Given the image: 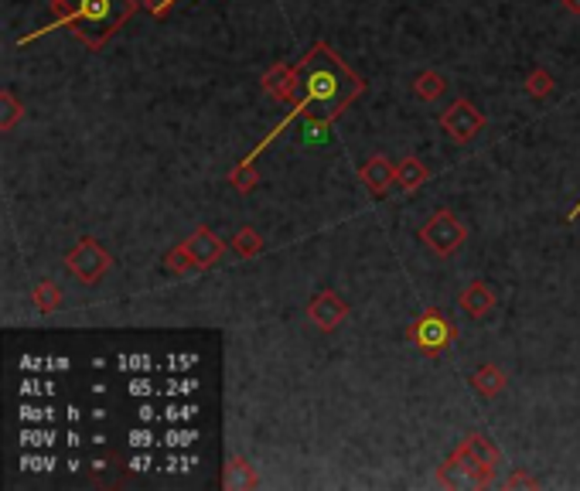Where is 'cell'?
<instances>
[{"instance_id":"6da1fadb","label":"cell","mask_w":580,"mask_h":491,"mask_svg":"<svg viewBox=\"0 0 580 491\" xmlns=\"http://www.w3.org/2000/svg\"><path fill=\"white\" fill-rule=\"evenodd\" d=\"M366 89V83L355 75V72L345 69V62H341L325 42H318L304 55L300 62V96L290 103V113L283 116L277 127L270 130L263 141L256 143L250 154L242 157L246 164H253L256 157L267 151L270 143L280 137L283 130L290 127L298 116H321V120H335L349 103H352L359 93Z\"/></svg>"},{"instance_id":"7a4b0ae2","label":"cell","mask_w":580,"mask_h":491,"mask_svg":"<svg viewBox=\"0 0 580 491\" xmlns=\"http://www.w3.org/2000/svg\"><path fill=\"white\" fill-rule=\"evenodd\" d=\"M52 11H55V25L34 31L31 38L48 34L55 28H72V34L85 48L96 52L127 25V17L137 11V0H52ZM31 38H25L21 44H28Z\"/></svg>"},{"instance_id":"3957f363","label":"cell","mask_w":580,"mask_h":491,"mask_svg":"<svg viewBox=\"0 0 580 491\" xmlns=\"http://www.w3.org/2000/svg\"><path fill=\"white\" fill-rule=\"evenodd\" d=\"M420 239L427 242V250H434L437 256H454L461 246H465L467 239V225L454 215L451 209H440L434 211L430 219L424 222V229H420Z\"/></svg>"},{"instance_id":"277c9868","label":"cell","mask_w":580,"mask_h":491,"mask_svg":"<svg viewBox=\"0 0 580 491\" xmlns=\"http://www.w3.org/2000/svg\"><path fill=\"white\" fill-rule=\"evenodd\" d=\"M65 267H69V273L79 283L93 287V283H100L103 277L110 273V267H113V256L106 253L96 239L85 236L69 250V256H65Z\"/></svg>"},{"instance_id":"5b68a950","label":"cell","mask_w":580,"mask_h":491,"mask_svg":"<svg viewBox=\"0 0 580 491\" xmlns=\"http://www.w3.org/2000/svg\"><path fill=\"white\" fill-rule=\"evenodd\" d=\"M407 338H410V341L420 351L437 355V351H444L454 341V338H457V331H454V324L447 321V318H444L437 308H427L424 314H420V318L410 324Z\"/></svg>"},{"instance_id":"8992f818","label":"cell","mask_w":580,"mask_h":491,"mask_svg":"<svg viewBox=\"0 0 580 491\" xmlns=\"http://www.w3.org/2000/svg\"><path fill=\"white\" fill-rule=\"evenodd\" d=\"M481 127H485V116H481V113L475 110V103H467V99H454L451 106L440 113V130H444L454 143H467Z\"/></svg>"},{"instance_id":"52a82bcc","label":"cell","mask_w":580,"mask_h":491,"mask_svg":"<svg viewBox=\"0 0 580 491\" xmlns=\"http://www.w3.org/2000/svg\"><path fill=\"white\" fill-rule=\"evenodd\" d=\"M184 250L192 256L195 270H209L212 263H219V256L226 253V242L215 236L209 225H199L192 236L184 239Z\"/></svg>"},{"instance_id":"ba28073f","label":"cell","mask_w":580,"mask_h":491,"mask_svg":"<svg viewBox=\"0 0 580 491\" xmlns=\"http://www.w3.org/2000/svg\"><path fill=\"white\" fill-rule=\"evenodd\" d=\"M308 318H311L314 328H321V331H335V328L349 318V304H345L335 290H321V294L308 304Z\"/></svg>"},{"instance_id":"9c48e42d","label":"cell","mask_w":580,"mask_h":491,"mask_svg":"<svg viewBox=\"0 0 580 491\" xmlns=\"http://www.w3.org/2000/svg\"><path fill=\"white\" fill-rule=\"evenodd\" d=\"M263 89L267 96L280 99V103H294L300 89V65H273L263 75Z\"/></svg>"},{"instance_id":"30bf717a","label":"cell","mask_w":580,"mask_h":491,"mask_svg":"<svg viewBox=\"0 0 580 491\" xmlns=\"http://www.w3.org/2000/svg\"><path fill=\"white\" fill-rule=\"evenodd\" d=\"M359 178H362V184H366L372 195H386L393 184H397V168L386 161V157H369L366 164L359 168Z\"/></svg>"},{"instance_id":"8fae6325","label":"cell","mask_w":580,"mask_h":491,"mask_svg":"<svg viewBox=\"0 0 580 491\" xmlns=\"http://www.w3.org/2000/svg\"><path fill=\"white\" fill-rule=\"evenodd\" d=\"M465 447L471 450V457L478 461L481 471H485V475L496 481V471L502 467V450H498L485 434H467L465 437Z\"/></svg>"},{"instance_id":"7c38bea8","label":"cell","mask_w":580,"mask_h":491,"mask_svg":"<svg viewBox=\"0 0 580 491\" xmlns=\"http://www.w3.org/2000/svg\"><path fill=\"white\" fill-rule=\"evenodd\" d=\"M461 308H465L471 318H485L488 310L496 308V294H492V287H488L485 280L467 283L465 290H461Z\"/></svg>"},{"instance_id":"4fadbf2b","label":"cell","mask_w":580,"mask_h":491,"mask_svg":"<svg viewBox=\"0 0 580 491\" xmlns=\"http://www.w3.org/2000/svg\"><path fill=\"white\" fill-rule=\"evenodd\" d=\"M471 386H475V393L481 399H496L502 389H506V376H502V368L498 365H478L475 372H471Z\"/></svg>"},{"instance_id":"5bb4252c","label":"cell","mask_w":580,"mask_h":491,"mask_svg":"<svg viewBox=\"0 0 580 491\" xmlns=\"http://www.w3.org/2000/svg\"><path fill=\"white\" fill-rule=\"evenodd\" d=\"M427 178H430V174H427V168L420 164V161H417V157H407V161H403V164L397 168V184L403 188V191H407V195H413V191H417V188H420Z\"/></svg>"},{"instance_id":"9a60e30c","label":"cell","mask_w":580,"mask_h":491,"mask_svg":"<svg viewBox=\"0 0 580 491\" xmlns=\"http://www.w3.org/2000/svg\"><path fill=\"white\" fill-rule=\"evenodd\" d=\"M256 485H260V477L253 475V464L232 457L226 467V488H256Z\"/></svg>"},{"instance_id":"2e32d148","label":"cell","mask_w":580,"mask_h":491,"mask_svg":"<svg viewBox=\"0 0 580 491\" xmlns=\"http://www.w3.org/2000/svg\"><path fill=\"white\" fill-rule=\"evenodd\" d=\"M444 89H447V79H444L440 72H434V69L420 72V75L413 79V93H417L420 99H437Z\"/></svg>"},{"instance_id":"e0dca14e","label":"cell","mask_w":580,"mask_h":491,"mask_svg":"<svg viewBox=\"0 0 580 491\" xmlns=\"http://www.w3.org/2000/svg\"><path fill=\"white\" fill-rule=\"evenodd\" d=\"M31 300H34V308L42 310V314H52V310L62 308V290L55 287V280H42L34 287Z\"/></svg>"},{"instance_id":"ac0fdd59","label":"cell","mask_w":580,"mask_h":491,"mask_svg":"<svg viewBox=\"0 0 580 491\" xmlns=\"http://www.w3.org/2000/svg\"><path fill=\"white\" fill-rule=\"evenodd\" d=\"M298 141H304V143H325V141H331V120H321V116H304Z\"/></svg>"},{"instance_id":"d6986e66","label":"cell","mask_w":580,"mask_h":491,"mask_svg":"<svg viewBox=\"0 0 580 491\" xmlns=\"http://www.w3.org/2000/svg\"><path fill=\"white\" fill-rule=\"evenodd\" d=\"M232 250L250 260V256H260V250H263V239H260V232H256V229H250V225H246V229H240V232H236V239H232Z\"/></svg>"},{"instance_id":"ffe728a7","label":"cell","mask_w":580,"mask_h":491,"mask_svg":"<svg viewBox=\"0 0 580 491\" xmlns=\"http://www.w3.org/2000/svg\"><path fill=\"white\" fill-rule=\"evenodd\" d=\"M526 93H529V96H536V99L550 96V93H553V75L546 69H533L529 75H526Z\"/></svg>"},{"instance_id":"44dd1931","label":"cell","mask_w":580,"mask_h":491,"mask_svg":"<svg viewBox=\"0 0 580 491\" xmlns=\"http://www.w3.org/2000/svg\"><path fill=\"white\" fill-rule=\"evenodd\" d=\"M0 110H4V116H0V130H11L17 120H21V103L15 99L11 89H4V93H0Z\"/></svg>"},{"instance_id":"7402d4cb","label":"cell","mask_w":580,"mask_h":491,"mask_svg":"<svg viewBox=\"0 0 580 491\" xmlns=\"http://www.w3.org/2000/svg\"><path fill=\"white\" fill-rule=\"evenodd\" d=\"M229 182H232V188H240L242 195H250L256 188V171L253 164H246V161H240V168L229 174Z\"/></svg>"},{"instance_id":"603a6c76","label":"cell","mask_w":580,"mask_h":491,"mask_svg":"<svg viewBox=\"0 0 580 491\" xmlns=\"http://www.w3.org/2000/svg\"><path fill=\"white\" fill-rule=\"evenodd\" d=\"M164 267L174 270V273H188V270H195V263H192V256H188V250H184V242L182 246H174L168 253V260H164Z\"/></svg>"},{"instance_id":"cb8c5ba5","label":"cell","mask_w":580,"mask_h":491,"mask_svg":"<svg viewBox=\"0 0 580 491\" xmlns=\"http://www.w3.org/2000/svg\"><path fill=\"white\" fill-rule=\"evenodd\" d=\"M174 4H178V0H143V7H147V11H151L154 17H164L171 7H174Z\"/></svg>"},{"instance_id":"d4e9b609","label":"cell","mask_w":580,"mask_h":491,"mask_svg":"<svg viewBox=\"0 0 580 491\" xmlns=\"http://www.w3.org/2000/svg\"><path fill=\"white\" fill-rule=\"evenodd\" d=\"M506 488H536V481L529 475H512L509 481H506Z\"/></svg>"},{"instance_id":"484cf974","label":"cell","mask_w":580,"mask_h":491,"mask_svg":"<svg viewBox=\"0 0 580 491\" xmlns=\"http://www.w3.org/2000/svg\"><path fill=\"white\" fill-rule=\"evenodd\" d=\"M564 7L570 15H580V0H564Z\"/></svg>"},{"instance_id":"4316f807","label":"cell","mask_w":580,"mask_h":491,"mask_svg":"<svg viewBox=\"0 0 580 491\" xmlns=\"http://www.w3.org/2000/svg\"><path fill=\"white\" fill-rule=\"evenodd\" d=\"M130 440H133V444H141V447H143V444H151V437H147V434H133Z\"/></svg>"},{"instance_id":"83f0119b","label":"cell","mask_w":580,"mask_h":491,"mask_svg":"<svg viewBox=\"0 0 580 491\" xmlns=\"http://www.w3.org/2000/svg\"><path fill=\"white\" fill-rule=\"evenodd\" d=\"M577 215H580V201H577V205H574V211H570V215H566V222H574V219H577Z\"/></svg>"}]
</instances>
